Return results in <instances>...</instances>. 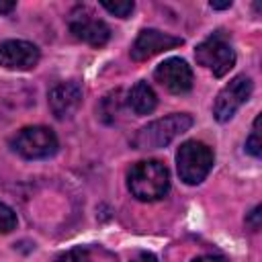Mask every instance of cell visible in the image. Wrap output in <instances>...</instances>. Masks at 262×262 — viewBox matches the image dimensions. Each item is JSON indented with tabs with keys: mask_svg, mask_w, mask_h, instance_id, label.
<instances>
[{
	"mask_svg": "<svg viewBox=\"0 0 262 262\" xmlns=\"http://www.w3.org/2000/svg\"><path fill=\"white\" fill-rule=\"evenodd\" d=\"M39 49L37 45L23 41V39H10L0 43V66L6 70H18L27 72L33 70L39 63Z\"/></svg>",
	"mask_w": 262,
	"mask_h": 262,
	"instance_id": "9",
	"label": "cell"
},
{
	"mask_svg": "<svg viewBox=\"0 0 262 262\" xmlns=\"http://www.w3.org/2000/svg\"><path fill=\"white\" fill-rule=\"evenodd\" d=\"M129 262H158V258L151 252H137V254L131 256Z\"/></svg>",
	"mask_w": 262,
	"mask_h": 262,
	"instance_id": "18",
	"label": "cell"
},
{
	"mask_svg": "<svg viewBox=\"0 0 262 262\" xmlns=\"http://www.w3.org/2000/svg\"><path fill=\"white\" fill-rule=\"evenodd\" d=\"M127 104L131 106V111L135 115H149L156 106H158V96L154 92V88L147 82H137L129 94H127Z\"/></svg>",
	"mask_w": 262,
	"mask_h": 262,
	"instance_id": "12",
	"label": "cell"
},
{
	"mask_svg": "<svg viewBox=\"0 0 262 262\" xmlns=\"http://www.w3.org/2000/svg\"><path fill=\"white\" fill-rule=\"evenodd\" d=\"M57 262H90V254L86 248H72L68 252H63Z\"/></svg>",
	"mask_w": 262,
	"mask_h": 262,
	"instance_id": "17",
	"label": "cell"
},
{
	"mask_svg": "<svg viewBox=\"0 0 262 262\" xmlns=\"http://www.w3.org/2000/svg\"><path fill=\"white\" fill-rule=\"evenodd\" d=\"M194 57L203 68L211 70L217 78L225 76L235 66V51L223 31H217L203 43H199L194 49Z\"/></svg>",
	"mask_w": 262,
	"mask_h": 262,
	"instance_id": "4",
	"label": "cell"
},
{
	"mask_svg": "<svg viewBox=\"0 0 262 262\" xmlns=\"http://www.w3.org/2000/svg\"><path fill=\"white\" fill-rule=\"evenodd\" d=\"M258 127H260V117H256L254 127H252V133L246 139V151L250 156H254V158H260V147H262V143H260V129Z\"/></svg>",
	"mask_w": 262,
	"mask_h": 262,
	"instance_id": "15",
	"label": "cell"
},
{
	"mask_svg": "<svg viewBox=\"0 0 262 262\" xmlns=\"http://www.w3.org/2000/svg\"><path fill=\"white\" fill-rule=\"evenodd\" d=\"M215 162V156L209 145L203 141H184L176 151V168L180 180L186 184H199L207 178Z\"/></svg>",
	"mask_w": 262,
	"mask_h": 262,
	"instance_id": "3",
	"label": "cell"
},
{
	"mask_svg": "<svg viewBox=\"0 0 262 262\" xmlns=\"http://www.w3.org/2000/svg\"><path fill=\"white\" fill-rule=\"evenodd\" d=\"M100 6L104 10H108L111 14L119 16V18H127L133 12V8H135V4L131 0H121V2H106L104 0V2H100Z\"/></svg>",
	"mask_w": 262,
	"mask_h": 262,
	"instance_id": "14",
	"label": "cell"
},
{
	"mask_svg": "<svg viewBox=\"0 0 262 262\" xmlns=\"http://www.w3.org/2000/svg\"><path fill=\"white\" fill-rule=\"evenodd\" d=\"M192 127V117L186 113H174L164 119L151 121L149 125L141 127L133 137L135 149H160L174 141L178 135Z\"/></svg>",
	"mask_w": 262,
	"mask_h": 262,
	"instance_id": "2",
	"label": "cell"
},
{
	"mask_svg": "<svg viewBox=\"0 0 262 262\" xmlns=\"http://www.w3.org/2000/svg\"><path fill=\"white\" fill-rule=\"evenodd\" d=\"M154 76L172 94H184L192 88V70L180 57H170V59L162 61L156 68Z\"/></svg>",
	"mask_w": 262,
	"mask_h": 262,
	"instance_id": "8",
	"label": "cell"
},
{
	"mask_svg": "<svg viewBox=\"0 0 262 262\" xmlns=\"http://www.w3.org/2000/svg\"><path fill=\"white\" fill-rule=\"evenodd\" d=\"M70 33L82 41V43H88L92 47H102L108 43L111 39V29L104 20L96 18V14L86 8V6H78L72 10L70 14Z\"/></svg>",
	"mask_w": 262,
	"mask_h": 262,
	"instance_id": "6",
	"label": "cell"
},
{
	"mask_svg": "<svg viewBox=\"0 0 262 262\" xmlns=\"http://www.w3.org/2000/svg\"><path fill=\"white\" fill-rule=\"evenodd\" d=\"M246 223L256 231L258 227H260V207H254V211L250 213V217L246 219Z\"/></svg>",
	"mask_w": 262,
	"mask_h": 262,
	"instance_id": "19",
	"label": "cell"
},
{
	"mask_svg": "<svg viewBox=\"0 0 262 262\" xmlns=\"http://www.w3.org/2000/svg\"><path fill=\"white\" fill-rule=\"evenodd\" d=\"M178 45H182L180 37H174L170 33H162L158 29H143L131 47V57L135 61H145V59H149L162 51L174 49Z\"/></svg>",
	"mask_w": 262,
	"mask_h": 262,
	"instance_id": "10",
	"label": "cell"
},
{
	"mask_svg": "<svg viewBox=\"0 0 262 262\" xmlns=\"http://www.w3.org/2000/svg\"><path fill=\"white\" fill-rule=\"evenodd\" d=\"M127 184L137 201H160L170 188V172L158 160H141L129 170Z\"/></svg>",
	"mask_w": 262,
	"mask_h": 262,
	"instance_id": "1",
	"label": "cell"
},
{
	"mask_svg": "<svg viewBox=\"0 0 262 262\" xmlns=\"http://www.w3.org/2000/svg\"><path fill=\"white\" fill-rule=\"evenodd\" d=\"M192 262H227L223 256H213V254H205V256H199L194 258Z\"/></svg>",
	"mask_w": 262,
	"mask_h": 262,
	"instance_id": "20",
	"label": "cell"
},
{
	"mask_svg": "<svg viewBox=\"0 0 262 262\" xmlns=\"http://www.w3.org/2000/svg\"><path fill=\"white\" fill-rule=\"evenodd\" d=\"M12 147L27 160H41L57 151V137L49 127H25L14 135Z\"/></svg>",
	"mask_w": 262,
	"mask_h": 262,
	"instance_id": "5",
	"label": "cell"
},
{
	"mask_svg": "<svg viewBox=\"0 0 262 262\" xmlns=\"http://www.w3.org/2000/svg\"><path fill=\"white\" fill-rule=\"evenodd\" d=\"M14 227H16V213L8 205L0 203V233H10Z\"/></svg>",
	"mask_w": 262,
	"mask_h": 262,
	"instance_id": "16",
	"label": "cell"
},
{
	"mask_svg": "<svg viewBox=\"0 0 262 262\" xmlns=\"http://www.w3.org/2000/svg\"><path fill=\"white\" fill-rule=\"evenodd\" d=\"M16 8V2H0V12L2 14H8V12H12Z\"/></svg>",
	"mask_w": 262,
	"mask_h": 262,
	"instance_id": "21",
	"label": "cell"
},
{
	"mask_svg": "<svg viewBox=\"0 0 262 262\" xmlns=\"http://www.w3.org/2000/svg\"><path fill=\"white\" fill-rule=\"evenodd\" d=\"M231 6V0H225V2H211V8L215 10H223V8H229Z\"/></svg>",
	"mask_w": 262,
	"mask_h": 262,
	"instance_id": "22",
	"label": "cell"
},
{
	"mask_svg": "<svg viewBox=\"0 0 262 262\" xmlns=\"http://www.w3.org/2000/svg\"><path fill=\"white\" fill-rule=\"evenodd\" d=\"M82 104V86L76 80L59 82L49 90V108L57 119L72 117Z\"/></svg>",
	"mask_w": 262,
	"mask_h": 262,
	"instance_id": "11",
	"label": "cell"
},
{
	"mask_svg": "<svg viewBox=\"0 0 262 262\" xmlns=\"http://www.w3.org/2000/svg\"><path fill=\"white\" fill-rule=\"evenodd\" d=\"M121 90H113V92H108L104 98H102V102H100V106H98V113H100V119L104 121V123H111L115 117H117V113H119V108H121Z\"/></svg>",
	"mask_w": 262,
	"mask_h": 262,
	"instance_id": "13",
	"label": "cell"
},
{
	"mask_svg": "<svg viewBox=\"0 0 262 262\" xmlns=\"http://www.w3.org/2000/svg\"><path fill=\"white\" fill-rule=\"evenodd\" d=\"M252 94V80L248 76H235L229 84L223 86V90L217 94L213 104V115L219 123L229 121L235 111L250 98Z\"/></svg>",
	"mask_w": 262,
	"mask_h": 262,
	"instance_id": "7",
	"label": "cell"
}]
</instances>
